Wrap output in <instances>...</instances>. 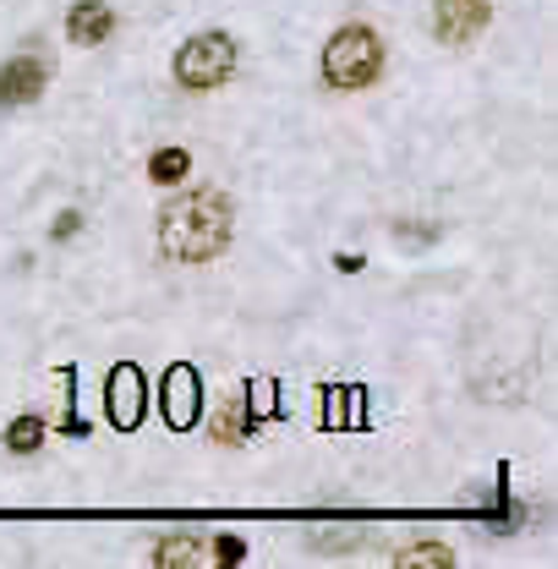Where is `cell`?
<instances>
[{
  "label": "cell",
  "instance_id": "cell-1",
  "mask_svg": "<svg viewBox=\"0 0 558 569\" xmlns=\"http://www.w3.org/2000/svg\"><path fill=\"white\" fill-rule=\"evenodd\" d=\"M230 241V197L225 192H186L159 214V247L175 263H208Z\"/></svg>",
  "mask_w": 558,
  "mask_h": 569
},
{
  "label": "cell",
  "instance_id": "cell-2",
  "mask_svg": "<svg viewBox=\"0 0 558 569\" xmlns=\"http://www.w3.org/2000/svg\"><path fill=\"white\" fill-rule=\"evenodd\" d=\"M378 71H384V44H378L373 27L351 22V27H340V33L323 44V82H329V88L356 93V88L378 82Z\"/></svg>",
  "mask_w": 558,
  "mask_h": 569
},
{
  "label": "cell",
  "instance_id": "cell-3",
  "mask_svg": "<svg viewBox=\"0 0 558 569\" xmlns=\"http://www.w3.org/2000/svg\"><path fill=\"white\" fill-rule=\"evenodd\" d=\"M236 60H241L236 38L219 33V27H208V33H197V38H186L175 49V82L192 88V93H208V88H219V82L236 77Z\"/></svg>",
  "mask_w": 558,
  "mask_h": 569
},
{
  "label": "cell",
  "instance_id": "cell-4",
  "mask_svg": "<svg viewBox=\"0 0 558 569\" xmlns=\"http://www.w3.org/2000/svg\"><path fill=\"white\" fill-rule=\"evenodd\" d=\"M143 411H148V378H143V367H132V362L110 367V384H104V417H110L121 433H132V428H143Z\"/></svg>",
  "mask_w": 558,
  "mask_h": 569
},
{
  "label": "cell",
  "instance_id": "cell-5",
  "mask_svg": "<svg viewBox=\"0 0 558 569\" xmlns=\"http://www.w3.org/2000/svg\"><path fill=\"white\" fill-rule=\"evenodd\" d=\"M159 411H164V422H170L175 433L197 428V417H203V378H197V367L175 362V367L164 373V384H159Z\"/></svg>",
  "mask_w": 558,
  "mask_h": 569
},
{
  "label": "cell",
  "instance_id": "cell-6",
  "mask_svg": "<svg viewBox=\"0 0 558 569\" xmlns=\"http://www.w3.org/2000/svg\"><path fill=\"white\" fill-rule=\"evenodd\" d=\"M482 27H488V0H439V5H433V33H439L449 49L471 44Z\"/></svg>",
  "mask_w": 558,
  "mask_h": 569
},
{
  "label": "cell",
  "instance_id": "cell-7",
  "mask_svg": "<svg viewBox=\"0 0 558 569\" xmlns=\"http://www.w3.org/2000/svg\"><path fill=\"white\" fill-rule=\"evenodd\" d=\"M44 60L38 55H16V60H5L0 66V110H22V104H33L38 93H44Z\"/></svg>",
  "mask_w": 558,
  "mask_h": 569
},
{
  "label": "cell",
  "instance_id": "cell-8",
  "mask_svg": "<svg viewBox=\"0 0 558 569\" xmlns=\"http://www.w3.org/2000/svg\"><path fill=\"white\" fill-rule=\"evenodd\" d=\"M110 33H115V11H110L104 0H77V5L66 11V38H71V44L93 49V44H104Z\"/></svg>",
  "mask_w": 558,
  "mask_h": 569
},
{
  "label": "cell",
  "instance_id": "cell-9",
  "mask_svg": "<svg viewBox=\"0 0 558 569\" xmlns=\"http://www.w3.org/2000/svg\"><path fill=\"white\" fill-rule=\"evenodd\" d=\"M153 565H159V569H192V565H203V543H192V537H164V543L153 548Z\"/></svg>",
  "mask_w": 558,
  "mask_h": 569
},
{
  "label": "cell",
  "instance_id": "cell-10",
  "mask_svg": "<svg viewBox=\"0 0 558 569\" xmlns=\"http://www.w3.org/2000/svg\"><path fill=\"white\" fill-rule=\"evenodd\" d=\"M186 170H192V153H186V148H159V153L148 159V175H153L159 186H175Z\"/></svg>",
  "mask_w": 558,
  "mask_h": 569
},
{
  "label": "cell",
  "instance_id": "cell-11",
  "mask_svg": "<svg viewBox=\"0 0 558 569\" xmlns=\"http://www.w3.org/2000/svg\"><path fill=\"white\" fill-rule=\"evenodd\" d=\"M395 565H400V569H449V565H455V554H449L444 543H417V548L395 554Z\"/></svg>",
  "mask_w": 558,
  "mask_h": 569
},
{
  "label": "cell",
  "instance_id": "cell-12",
  "mask_svg": "<svg viewBox=\"0 0 558 569\" xmlns=\"http://www.w3.org/2000/svg\"><path fill=\"white\" fill-rule=\"evenodd\" d=\"M38 444H44V422H38V417H16V422L5 428V449H11V455H33Z\"/></svg>",
  "mask_w": 558,
  "mask_h": 569
},
{
  "label": "cell",
  "instance_id": "cell-13",
  "mask_svg": "<svg viewBox=\"0 0 558 569\" xmlns=\"http://www.w3.org/2000/svg\"><path fill=\"white\" fill-rule=\"evenodd\" d=\"M247 433H252V417L241 422V400H236V406H225V411H219V422H214V439H219V444H241Z\"/></svg>",
  "mask_w": 558,
  "mask_h": 569
},
{
  "label": "cell",
  "instance_id": "cell-14",
  "mask_svg": "<svg viewBox=\"0 0 558 569\" xmlns=\"http://www.w3.org/2000/svg\"><path fill=\"white\" fill-rule=\"evenodd\" d=\"M214 559H219L225 569H236L241 559H247V543H236V537H219V543H214Z\"/></svg>",
  "mask_w": 558,
  "mask_h": 569
},
{
  "label": "cell",
  "instance_id": "cell-15",
  "mask_svg": "<svg viewBox=\"0 0 558 569\" xmlns=\"http://www.w3.org/2000/svg\"><path fill=\"white\" fill-rule=\"evenodd\" d=\"M77 230H82V214H77V208H66V214H55V225H49V236H55V241H71Z\"/></svg>",
  "mask_w": 558,
  "mask_h": 569
},
{
  "label": "cell",
  "instance_id": "cell-16",
  "mask_svg": "<svg viewBox=\"0 0 558 569\" xmlns=\"http://www.w3.org/2000/svg\"><path fill=\"white\" fill-rule=\"evenodd\" d=\"M252 406H258V411H274V384H269V378L252 384Z\"/></svg>",
  "mask_w": 558,
  "mask_h": 569
},
{
  "label": "cell",
  "instance_id": "cell-17",
  "mask_svg": "<svg viewBox=\"0 0 558 569\" xmlns=\"http://www.w3.org/2000/svg\"><path fill=\"white\" fill-rule=\"evenodd\" d=\"M60 433H71V439H88V422H82L77 411H66V422H60Z\"/></svg>",
  "mask_w": 558,
  "mask_h": 569
}]
</instances>
